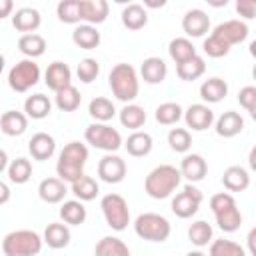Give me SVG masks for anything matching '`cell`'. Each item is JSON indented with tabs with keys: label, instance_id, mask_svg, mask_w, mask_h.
Segmentation results:
<instances>
[{
	"label": "cell",
	"instance_id": "obj_40",
	"mask_svg": "<svg viewBox=\"0 0 256 256\" xmlns=\"http://www.w3.org/2000/svg\"><path fill=\"white\" fill-rule=\"evenodd\" d=\"M154 116H156V122L158 124H162V126H174V124H178L182 120L184 110L176 102H164V104H160L156 108V114Z\"/></svg>",
	"mask_w": 256,
	"mask_h": 256
},
{
	"label": "cell",
	"instance_id": "obj_11",
	"mask_svg": "<svg viewBox=\"0 0 256 256\" xmlns=\"http://www.w3.org/2000/svg\"><path fill=\"white\" fill-rule=\"evenodd\" d=\"M184 122L194 132H204L214 124V112L208 104H192L188 110H184Z\"/></svg>",
	"mask_w": 256,
	"mask_h": 256
},
{
	"label": "cell",
	"instance_id": "obj_7",
	"mask_svg": "<svg viewBox=\"0 0 256 256\" xmlns=\"http://www.w3.org/2000/svg\"><path fill=\"white\" fill-rule=\"evenodd\" d=\"M84 138L90 146L98 148V150H104L106 154H114L120 146H122V136L116 128L108 126V124H100V122H94L86 128L84 132Z\"/></svg>",
	"mask_w": 256,
	"mask_h": 256
},
{
	"label": "cell",
	"instance_id": "obj_14",
	"mask_svg": "<svg viewBox=\"0 0 256 256\" xmlns=\"http://www.w3.org/2000/svg\"><path fill=\"white\" fill-rule=\"evenodd\" d=\"M182 30L190 38H202L206 32H210V16L200 8H192L182 18Z\"/></svg>",
	"mask_w": 256,
	"mask_h": 256
},
{
	"label": "cell",
	"instance_id": "obj_17",
	"mask_svg": "<svg viewBox=\"0 0 256 256\" xmlns=\"http://www.w3.org/2000/svg\"><path fill=\"white\" fill-rule=\"evenodd\" d=\"M28 152H30V156L34 160H40V162L50 160L54 156V152H56V140H54V136H50L46 132L34 134L30 138V142H28Z\"/></svg>",
	"mask_w": 256,
	"mask_h": 256
},
{
	"label": "cell",
	"instance_id": "obj_3",
	"mask_svg": "<svg viewBox=\"0 0 256 256\" xmlns=\"http://www.w3.org/2000/svg\"><path fill=\"white\" fill-rule=\"evenodd\" d=\"M108 84H110V90L116 96V100H120L124 104H132L138 98V92H140L138 72L134 66H130L126 62H120L110 70Z\"/></svg>",
	"mask_w": 256,
	"mask_h": 256
},
{
	"label": "cell",
	"instance_id": "obj_4",
	"mask_svg": "<svg viewBox=\"0 0 256 256\" xmlns=\"http://www.w3.org/2000/svg\"><path fill=\"white\" fill-rule=\"evenodd\" d=\"M42 236L34 230H14L4 236L2 252L4 256H36L42 250Z\"/></svg>",
	"mask_w": 256,
	"mask_h": 256
},
{
	"label": "cell",
	"instance_id": "obj_29",
	"mask_svg": "<svg viewBox=\"0 0 256 256\" xmlns=\"http://www.w3.org/2000/svg\"><path fill=\"white\" fill-rule=\"evenodd\" d=\"M70 190H72V194L76 196V200H80V202H92V200H96V196L100 194V186H98V182L92 178V176H80L76 182H72L70 184Z\"/></svg>",
	"mask_w": 256,
	"mask_h": 256
},
{
	"label": "cell",
	"instance_id": "obj_30",
	"mask_svg": "<svg viewBox=\"0 0 256 256\" xmlns=\"http://www.w3.org/2000/svg\"><path fill=\"white\" fill-rule=\"evenodd\" d=\"M60 218L66 226H80L86 222L88 212L80 200H66L60 206Z\"/></svg>",
	"mask_w": 256,
	"mask_h": 256
},
{
	"label": "cell",
	"instance_id": "obj_26",
	"mask_svg": "<svg viewBox=\"0 0 256 256\" xmlns=\"http://www.w3.org/2000/svg\"><path fill=\"white\" fill-rule=\"evenodd\" d=\"M72 42L82 48V50H94L100 46L102 42V36L100 32L96 30V26H90V24H78L72 32Z\"/></svg>",
	"mask_w": 256,
	"mask_h": 256
},
{
	"label": "cell",
	"instance_id": "obj_47",
	"mask_svg": "<svg viewBox=\"0 0 256 256\" xmlns=\"http://www.w3.org/2000/svg\"><path fill=\"white\" fill-rule=\"evenodd\" d=\"M202 48H204V52H206L210 58H224V56H228V52H230V46H228L220 36H216V34H210V36L204 40Z\"/></svg>",
	"mask_w": 256,
	"mask_h": 256
},
{
	"label": "cell",
	"instance_id": "obj_31",
	"mask_svg": "<svg viewBox=\"0 0 256 256\" xmlns=\"http://www.w3.org/2000/svg\"><path fill=\"white\" fill-rule=\"evenodd\" d=\"M122 24L128 30H142L148 24V12L142 4H128L122 10Z\"/></svg>",
	"mask_w": 256,
	"mask_h": 256
},
{
	"label": "cell",
	"instance_id": "obj_8",
	"mask_svg": "<svg viewBox=\"0 0 256 256\" xmlns=\"http://www.w3.org/2000/svg\"><path fill=\"white\" fill-rule=\"evenodd\" d=\"M40 82V66L34 60H20L16 66H12L10 74H8V86L14 92H28L30 88H34Z\"/></svg>",
	"mask_w": 256,
	"mask_h": 256
},
{
	"label": "cell",
	"instance_id": "obj_55",
	"mask_svg": "<svg viewBox=\"0 0 256 256\" xmlns=\"http://www.w3.org/2000/svg\"><path fill=\"white\" fill-rule=\"evenodd\" d=\"M4 66H6V58H4L2 54H0V74L4 72Z\"/></svg>",
	"mask_w": 256,
	"mask_h": 256
},
{
	"label": "cell",
	"instance_id": "obj_28",
	"mask_svg": "<svg viewBox=\"0 0 256 256\" xmlns=\"http://www.w3.org/2000/svg\"><path fill=\"white\" fill-rule=\"evenodd\" d=\"M152 146H154L152 136H150L148 132H140V130L132 132V134L128 136V140L124 142L126 152H128L130 156H134V158H144V156H148V154L152 152Z\"/></svg>",
	"mask_w": 256,
	"mask_h": 256
},
{
	"label": "cell",
	"instance_id": "obj_22",
	"mask_svg": "<svg viewBox=\"0 0 256 256\" xmlns=\"http://www.w3.org/2000/svg\"><path fill=\"white\" fill-rule=\"evenodd\" d=\"M42 240H44V244H48V248H52V250H62V248H66V246L70 244L72 232H70V228H68L66 224H62V222H52V224L46 226Z\"/></svg>",
	"mask_w": 256,
	"mask_h": 256
},
{
	"label": "cell",
	"instance_id": "obj_20",
	"mask_svg": "<svg viewBox=\"0 0 256 256\" xmlns=\"http://www.w3.org/2000/svg\"><path fill=\"white\" fill-rule=\"evenodd\" d=\"M140 76H142V80H144L146 84H152V86L162 84V82L166 80V76H168V66H166V62H164L162 58L150 56V58H146V60L142 62V66H140Z\"/></svg>",
	"mask_w": 256,
	"mask_h": 256
},
{
	"label": "cell",
	"instance_id": "obj_52",
	"mask_svg": "<svg viewBox=\"0 0 256 256\" xmlns=\"http://www.w3.org/2000/svg\"><path fill=\"white\" fill-rule=\"evenodd\" d=\"M8 164H10V160H8V154H6V150H2L0 148V174L8 168Z\"/></svg>",
	"mask_w": 256,
	"mask_h": 256
},
{
	"label": "cell",
	"instance_id": "obj_33",
	"mask_svg": "<svg viewBox=\"0 0 256 256\" xmlns=\"http://www.w3.org/2000/svg\"><path fill=\"white\" fill-rule=\"evenodd\" d=\"M204 72H206V62H204V58L198 56V54H196L194 58L182 62V64H176V74H178V78L184 80V82H194V80H198L200 76H204Z\"/></svg>",
	"mask_w": 256,
	"mask_h": 256
},
{
	"label": "cell",
	"instance_id": "obj_49",
	"mask_svg": "<svg viewBox=\"0 0 256 256\" xmlns=\"http://www.w3.org/2000/svg\"><path fill=\"white\" fill-rule=\"evenodd\" d=\"M236 12L244 20H252L256 16V2L254 0H238L236 2Z\"/></svg>",
	"mask_w": 256,
	"mask_h": 256
},
{
	"label": "cell",
	"instance_id": "obj_44",
	"mask_svg": "<svg viewBox=\"0 0 256 256\" xmlns=\"http://www.w3.org/2000/svg\"><path fill=\"white\" fill-rule=\"evenodd\" d=\"M168 144L178 154H188L192 148V134L186 128H172L168 132Z\"/></svg>",
	"mask_w": 256,
	"mask_h": 256
},
{
	"label": "cell",
	"instance_id": "obj_1",
	"mask_svg": "<svg viewBox=\"0 0 256 256\" xmlns=\"http://www.w3.org/2000/svg\"><path fill=\"white\" fill-rule=\"evenodd\" d=\"M88 162V148L82 142H68L62 152L58 154L56 162V174L62 182H76L80 176H84V166Z\"/></svg>",
	"mask_w": 256,
	"mask_h": 256
},
{
	"label": "cell",
	"instance_id": "obj_2",
	"mask_svg": "<svg viewBox=\"0 0 256 256\" xmlns=\"http://www.w3.org/2000/svg\"><path fill=\"white\" fill-rule=\"evenodd\" d=\"M182 182V176H180V170L172 164H160L156 166L144 180V190L150 198L154 200H164V198H170L176 188L180 186Z\"/></svg>",
	"mask_w": 256,
	"mask_h": 256
},
{
	"label": "cell",
	"instance_id": "obj_16",
	"mask_svg": "<svg viewBox=\"0 0 256 256\" xmlns=\"http://www.w3.org/2000/svg\"><path fill=\"white\" fill-rule=\"evenodd\" d=\"M42 24V16L36 8H30V6H24V8H18L14 14H12V26L18 30V32H24V34H36V30L40 28Z\"/></svg>",
	"mask_w": 256,
	"mask_h": 256
},
{
	"label": "cell",
	"instance_id": "obj_5",
	"mask_svg": "<svg viewBox=\"0 0 256 256\" xmlns=\"http://www.w3.org/2000/svg\"><path fill=\"white\" fill-rule=\"evenodd\" d=\"M134 232L148 242H166L172 234V224L162 214L144 212L134 220Z\"/></svg>",
	"mask_w": 256,
	"mask_h": 256
},
{
	"label": "cell",
	"instance_id": "obj_6",
	"mask_svg": "<svg viewBox=\"0 0 256 256\" xmlns=\"http://www.w3.org/2000/svg\"><path fill=\"white\" fill-rule=\"evenodd\" d=\"M100 208H102V214H104V220L106 224L116 230V232H122L128 228L130 224V208H128V202L124 196L120 194H106L102 200H100Z\"/></svg>",
	"mask_w": 256,
	"mask_h": 256
},
{
	"label": "cell",
	"instance_id": "obj_13",
	"mask_svg": "<svg viewBox=\"0 0 256 256\" xmlns=\"http://www.w3.org/2000/svg\"><path fill=\"white\" fill-rule=\"evenodd\" d=\"M44 82L54 92H60L66 86H72V70H70V66L66 62H60V60L48 64V68L44 72Z\"/></svg>",
	"mask_w": 256,
	"mask_h": 256
},
{
	"label": "cell",
	"instance_id": "obj_53",
	"mask_svg": "<svg viewBox=\"0 0 256 256\" xmlns=\"http://www.w3.org/2000/svg\"><path fill=\"white\" fill-rule=\"evenodd\" d=\"M166 6V0H160V2H154V0H144V8H162Z\"/></svg>",
	"mask_w": 256,
	"mask_h": 256
},
{
	"label": "cell",
	"instance_id": "obj_38",
	"mask_svg": "<svg viewBox=\"0 0 256 256\" xmlns=\"http://www.w3.org/2000/svg\"><path fill=\"white\" fill-rule=\"evenodd\" d=\"M188 240H190L194 246L204 248V246H208V244L214 240V230H212V226H210L206 220H196V222H192L190 228H188Z\"/></svg>",
	"mask_w": 256,
	"mask_h": 256
},
{
	"label": "cell",
	"instance_id": "obj_46",
	"mask_svg": "<svg viewBox=\"0 0 256 256\" xmlns=\"http://www.w3.org/2000/svg\"><path fill=\"white\" fill-rule=\"evenodd\" d=\"M76 74H78L80 82L90 84V82H94V80L98 78V74H100V62H98L96 58H84V60H80V64H78V68H76Z\"/></svg>",
	"mask_w": 256,
	"mask_h": 256
},
{
	"label": "cell",
	"instance_id": "obj_39",
	"mask_svg": "<svg viewBox=\"0 0 256 256\" xmlns=\"http://www.w3.org/2000/svg\"><path fill=\"white\" fill-rule=\"evenodd\" d=\"M168 54L176 64H182V62H186V60L196 56V46L188 38H174L168 44Z\"/></svg>",
	"mask_w": 256,
	"mask_h": 256
},
{
	"label": "cell",
	"instance_id": "obj_51",
	"mask_svg": "<svg viewBox=\"0 0 256 256\" xmlns=\"http://www.w3.org/2000/svg\"><path fill=\"white\" fill-rule=\"evenodd\" d=\"M10 198H12L10 186H8L6 182H2V180H0V206H2V204H8V202H10Z\"/></svg>",
	"mask_w": 256,
	"mask_h": 256
},
{
	"label": "cell",
	"instance_id": "obj_23",
	"mask_svg": "<svg viewBox=\"0 0 256 256\" xmlns=\"http://www.w3.org/2000/svg\"><path fill=\"white\" fill-rule=\"evenodd\" d=\"M228 96V82L224 78L212 76L202 82L200 86V98L208 104H218Z\"/></svg>",
	"mask_w": 256,
	"mask_h": 256
},
{
	"label": "cell",
	"instance_id": "obj_24",
	"mask_svg": "<svg viewBox=\"0 0 256 256\" xmlns=\"http://www.w3.org/2000/svg\"><path fill=\"white\" fill-rule=\"evenodd\" d=\"M28 128V118L24 112H18V110H8L0 116V130L14 138V136H22Z\"/></svg>",
	"mask_w": 256,
	"mask_h": 256
},
{
	"label": "cell",
	"instance_id": "obj_15",
	"mask_svg": "<svg viewBox=\"0 0 256 256\" xmlns=\"http://www.w3.org/2000/svg\"><path fill=\"white\" fill-rule=\"evenodd\" d=\"M180 176L186 178L190 184H196V182H202L208 174V164L204 160V156L200 154H186L180 162Z\"/></svg>",
	"mask_w": 256,
	"mask_h": 256
},
{
	"label": "cell",
	"instance_id": "obj_32",
	"mask_svg": "<svg viewBox=\"0 0 256 256\" xmlns=\"http://www.w3.org/2000/svg\"><path fill=\"white\" fill-rule=\"evenodd\" d=\"M18 50H20L28 60L40 58V56L46 52V40H44V36H40V34H22L20 40H18Z\"/></svg>",
	"mask_w": 256,
	"mask_h": 256
},
{
	"label": "cell",
	"instance_id": "obj_35",
	"mask_svg": "<svg viewBox=\"0 0 256 256\" xmlns=\"http://www.w3.org/2000/svg\"><path fill=\"white\" fill-rule=\"evenodd\" d=\"M214 218H216L218 228H220L222 232H228V234L236 232V230L242 226V212L238 210L236 204H232V206H228V208L216 212Z\"/></svg>",
	"mask_w": 256,
	"mask_h": 256
},
{
	"label": "cell",
	"instance_id": "obj_50",
	"mask_svg": "<svg viewBox=\"0 0 256 256\" xmlns=\"http://www.w3.org/2000/svg\"><path fill=\"white\" fill-rule=\"evenodd\" d=\"M14 14V2L12 0H0V20Z\"/></svg>",
	"mask_w": 256,
	"mask_h": 256
},
{
	"label": "cell",
	"instance_id": "obj_41",
	"mask_svg": "<svg viewBox=\"0 0 256 256\" xmlns=\"http://www.w3.org/2000/svg\"><path fill=\"white\" fill-rule=\"evenodd\" d=\"M54 102H56L58 110H62V112H74V110L80 108L82 96H80L76 86H66L64 90L56 92V100Z\"/></svg>",
	"mask_w": 256,
	"mask_h": 256
},
{
	"label": "cell",
	"instance_id": "obj_12",
	"mask_svg": "<svg viewBox=\"0 0 256 256\" xmlns=\"http://www.w3.org/2000/svg\"><path fill=\"white\" fill-rule=\"evenodd\" d=\"M212 34L220 36V38L232 48L234 44H242V42L248 38L250 30H248V24H246L244 20H226V22L218 24V26L212 30Z\"/></svg>",
	"mask_w": 256,
	"mask_h": 256
},
{
	"label": "cell",
	"instance_id": "obj_48",
	"mask_svg": "<svg viewBox=\"0 0 256 256\" xmlns=\"http://www.w3.org/2000/svg\"><path fill=\"white\" fill-rule=\"evenodd\" d=\"M238 102L250 116H256V88L254 86H244L238 92Z\"/></svg>",
	"mask_w": 256,
	"mask_h": 256
},
{
	"label": "cell",
	"instance_id": "obj_42",
	"mask_svg": "<svg viewBox=\"0 0 256 256\" xmlns=\"http://www.w3.org/2000/svg\"><path fill=\"white\" fill-rule=\"evenodd\" d=\"M56 16L64 24H80L82 22L80 0H62L56 6Z\"/></svg>",
	"mask_w": 256,
	"mask_h": 256
},
{
	"label": "cell",
	"instance_id": "obj_43",
	"mask_svg": "<svg viewBox=\"0 0 256 256\" xmlns=\"http://www.w3.org/2000/svg\"><path fill=\"white\" fill-rule=\"evenodd\" d=\"M8 178L14 184H26L32 178V162L28 158H16L8 164Z\"/></svg>",
	"mask_w": 256,
	"mask_h": 256
},
{
	"label": "cell",
	"instance_id": "obj_25",
	"mask_svg": "<svg viewBox=\"0 0 256 256\" xmlns=\"http://www.w3.org/2000/svg\"><path fill=\"white\" fill-rule=\"evenodd\" d=\"M244 130V118L234 112V110H228L224 112L218 120H216V134L220 138H234L238 136L240 132Z\"/></svg>",
	"mask_w": 256,
	"mask_h": 256
},
{
	"label": "cell",
	"instance_id": "obj_45",
	"mask_svg": "<svg viewBox=\"0 0 256 256\" xmlns=\"http://www.w3.org/2000/svg\"><path fill=\"white\" fill-rule=\"evenodd\" d=\"M210 256H246V250L232 240H212Z\"/></svg>",
	"mask_w": 256,
	"mask_h": 256
},
{
	"label": "cell",
	"instance_id": "obj_34",
	"mask_svg": "<svg viewBox=\"0 0 256 256\" xmlns=\"http://www.w3.org/2000/svg\"><path fill=\"white\" fill-rule=\"evenodd\" d=\"M146 110L138 104H126L122 110H120V124L124 128H130V130H140L144 124H146Z\"/></svg>",
	"mask_w": 256,
	"mask_h": 256
},
{
	"label": "cell",
	"instance_id": "obj_10",
	"mask_svg": "<svg viewBox=\"0 0 256 256\" xmlns=\"http://www.w3.org/2000/svg\"><path fill=\"white\" fill-rule=\"evenodd\" d=\"M126 162L116 154H106L98 162V176L106 184H120L126 178Z\"/></svg>",
	"mask_w": 256,
	"mask_h": 256
},
{
	"label": "cell",
	"instance_id": "obj_54",
	"mask_svg": "<svg viewBox=\"0 0 256 256\" xmlns=\"http://www.w3.org/2000/svg\"><path fill=\"white\" fill-rule=\"evenodd\" d=\"M254 236H256V230H250V234H248V244H250V254H254Z\"/></svg>",
	"mask_w": 256,
	"mask_h": 256
},
{
	"label": "cell",
	"instance_id": "obj_19",
	"mask_svg": "<svg viewBox=\"0 0 256 256\" xmlns=\"http://www.w3.org/2000/svg\"><path fill=\"white\" fill-rule=\"evenodd\" d=\"M80 10H82V22L96 26L106 22L110 4L106 0H80Z\"/></svg>",
	"mask_w": 256,
	"mask_h": 256
},
{
	"label": "cell",
	"instance_id": "obj_9",
	"mask_svg": "<svg viewBox=\"0 0 256 256\" xmlns=\"http://www.w3.org/2000/svg\"><path fill=\"white\" fill-rule=\"evenodd\" d=\"M202 200H204V194L194 186V184H186L182 188V192H178L174 198H172V212L182 218V220H188L192 218L200 206H202Z\"/></svg>",
	"mask_w": 256,
	"mask_h": 256
},
{
	"label": "cell",
	"instance_id": "obj_27",
	"mask_svg": "<svg viewBox=\"0 0 256 256\" xmlns=\"http://www.w3.org/2000/svg\"><path fill=\"white\" fill-rule=\"evenodd\" d=\"M52 112V102L46 94H32L24 102V114L32 120H44Z\"/></svg>",
	"mask_w": 256,
	"mask_h": 256
},
{
	"label": "cell",
	"instance_id": "obj_37",
	"mask_svg": "<svg viewBox=\"0 0 256 256\" xmlns=\"http://www.w3.org/2000/svg\"><path fill=\"white\" fill-rule=\"evenodd\" d=\"M88 114H90L96 122L106 124V122H110V120L116 116V106H114L112 100H108V98H104V96H98V98H94V100L90 102Z\"/></svg>",
	"mask_w": 256,
	"mask_h": 256
},
{
	"label": "cell",
	"instance_id": "obj_18",
	"mask_svg": "<svg viewBox=\"0 0 256 256\" xmlns=\"http://www.w3.org/2000/svg\"><path fill=\"white\" fill-rule=\"evenodd\" d=\"M66 194H68L66 182H62L60 178H44L38 184V196L46 204H60L64 202Z\"/></svg>",
	"mask_w": 256,
	"mask_h": 256
},
{
	"label": "cell",
	"instance_id": "obj_36",
	"mask_svg": "<svg viewBox=\"0 0 256 256\" xmlns=\"http://www.w3.org/2000/svg\"><path fill=\"white\" fill-rule=\"evenodd\" d=\"M94 256H130V248L124 240H120L116 236H104L96 244Z\"/></svg>",
	"mask_w": 256,
	"mask_h": 256
},
{
	"label": "cell",
	"instance_id": "obj_21",
	"mask_svg": "<svg viewBox=\"0 0 256 256\" xmlns=\"http://www.w3.org/2000/svg\"><path fill=\"white\" fill-rule=\"evenodd\" d=\"M222 184L228 192H244L250 188V172L244 166H228L222 174Z\"/></svg>",
	"mask_w": 256,
	"mask_h": 256
},
{
	"label": "cell",
	"instance_id": "obj_56",
	"mask_svg": "<svg viewBox=\"0 0 256 256\" xmlns=\"http://www.w3.org/2000/svg\"><path fill=\"white\" fill-rule=\"evenodd\" d=\"M186 256H206L204 252H200V250H194V252H188Z\"/></svg>",
	"mask_w": 256,
	"mask_h": 256
}]
</instances>
